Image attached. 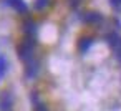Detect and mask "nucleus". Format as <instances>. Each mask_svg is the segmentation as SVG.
Segmentation results:
<instances>
[{"label": "nucleus", "mask_w": 121, "mask_h": 111, "mask_svg": "<svg viewBox=\"0 0 121 111\" xmlns=\"http://www.w3.org/2000/svg\"><path fill=\"white\" fill-rule=\"evenodd\" d=\"M7 4L10 5V7H13L17 12H20V13H27L28 12V5L25 4V0H7Z\"/></svg>", "instance_id": "nucleus-5"}, {"label": "nucleus", "mask_w": 121, "mask_h": 111, "mask_svg": "<svg viewBox=\"0 0 121 111\" xmlns=\"http://www.w3.org/2000/svg\"><path fill=\"white\" fill-rule=\"evenodd\" d=\"M68 4H70L71 9H78L81 5V0H68Z\"/></svg>", "instance_id": "nucleus-12"}, {"label": "nucleus", "mask_w": 121, "mask_h": 111, "mask_svg": "<svg viewBox=\"0 0 121 111\" xmlns=\"http://www.w3.org/2000/svg\"><path fill=\"white\" fill-rule=\"evenodd\" d=\"M7 70H9V61H7V58L4 55H0V80L5 76Z\"/></svg>", "instance_id": "nucleus-11"}, {"label": "nucleus", "mask_w": 121, "mask_h": 111, "mask_svg": "<svg viewBox=\"0 0 121 111\" xmlns=\"http://www.w3.org/2000/svg\"><path fill=\"white\" fill-rule=\"evenodd\" d=\"M37 45V40L35 37H25L22 43H18L17 47V53H18V58L22 61H28L30 58H33V48Z\"/></svg>", "instance_id": "nucleus-1"}, {"label": "nucleus", "mask_w": 121, "mask_h": 111, "mask_svg": "<svg viewBox=\"0 0 121 111\" xmlns=\"http://www.w3.org/2000/svg\"><path fill=\"white\" fill-rule=\"evenodd\" d=\"M114 55H116V58H118V61L121 63V48H118V50H114Z\"/></svg>", "instance_id": "nucleus-14"}, {"label": "nucleus", "mask_w": 121, "mask_h": 111, "mask_svg": "<svg viewBox=\"0 0 121 111\" xmlns=\"http://www.w3.org/2000/svg\"><path fill=\"white\" fill-rule=\"evenodd\" d=\"M50 4H52V0H35V2H33V9L37 12H43Z\"/></svg>", "instance_id": "nucleus-10"}, {"label": "nucleus", "mask_w": 121, "mask_h": 111, "mask_svg": "<svg viewBox=\"0 0 121 111\" xmlns=\"http://www.w3.org/2000/svg\"><path fill=\"white\" fill-rule=\"evenodd\" d=\"M0 104H2V109H4V111H9V109L12 108V104H13V98H12V94H10L9 91H7V93H4Z\"/></svg>", "instance_id": "nucleus-9"}, {"label": "nucleus", "mask_w": 121, "mask_h": 111, "mask_svg": "<svg viewBox=\"0 0 121 111\" xmlns=\"http://www.w3.org/2000/svg\"><path fill=\"white\" fill-rule=\"evenodd\" d=\"M93 43H95V40H93L91 37H83V38H80V42H78V50H80L81 53H86V51L91 48Z\"/></svg>", "instance_id": "nucleus-6"}, {"label": "nucleus", "mask_w": 121, "mask_h": 111, "mask_svg": "<svg viewBox=\"0 0 121 111\" xmlns=\"http://www.w3.org/2000/svg\"><path fill=\"white\" fill-rule=\"evenodd\" d=\"M119 4H121V0H119Z\"/></svg>", "instance_id": "nucleus-15"}, {"label": "nucleus", "mask_w": 121, "mask_h": 111, "mask_svg": "<svg viewBox=\"0 0 121 111\" xmlns=\"http://www.w3.org/2000/svg\"><path fill=\"white\" fill-rule=\"evenodd\" d=\"M32 103H33V111H48L47 104L38 98V94H37L35 91L32 93Z\"/></svg>", "instance_id": "nucleus-7"}, {"label": "nucleus", "mask_w": 121, "mask_h": 111, "mask_svg": "<svg viewBox=\"0 0 121 111\" xmlns=\"http://www.w3.org/2000/svg\"><path fill=\"white\" fill-rule=\"evenodd\" d=\"M109 4H111V7H114V9H119V7H121L119 0H109Z\"/></svg>", "instance_id": "nucleus-13"}, {"label": "nucleus", "mask_w": 121, "mask_h": 111, "mask_svg": "<svg viewBox=\"0 0 121 111\" xmlns=\"http://www.w3.org/2000/svg\"><path fill=\"white\" fill-rule=\"evenodd\" d=\"M104 40H106V43H108L113 50L121 48V35H119V33H116V32H109V33L104 37Z\"/></svg>", "instance_id": "nucleus-4"}, {"label": "nucleus", "mask_w": 121, "mask_h": 111, "mask_svg": "<svg viewBox=\"0 0 121 111\" xmlns=\"http://www.w3.org/2000/svg\"><path fill=\"white\" fill-rule=\"evenodd\" d=\"M80 20L86 25H99L103 22V15L99 12H83V15H80Z\"/></svg>", "instance_id": "nucleus-3"}, {"label": "nucleus", "mask_w": 121, "mask_h": 111, "mask_svg": "<svg viewBox=\"0 0 121 111\" xmlns=\"http://www.w3.org/2000/svg\"><path fill=\"white\" fill-rule=\"evenodd\" d=\"M23 30H25L27 37H37V33H38V27H37V23H35L33 20H28V22H25V25H23Z\"/></svg>", "instance_id": "nucleus-8"}, {"label": "nucleus", "mask_w": 121, "mask_h": 111, "mask_svg": "<svg viewBox=\"0 0 121 111\" xmlns=\"http://www.w3.org/2000/svg\"><path fill=\"white\" fill-rule=\"evenodd\" d=\"M38 71H40V61L35 56L30 58L28 61H25V78L32 80V78H35L38 75Z\"/></svg>", "instance_id": "nucleus-2"}]
</instances>
